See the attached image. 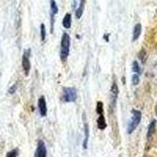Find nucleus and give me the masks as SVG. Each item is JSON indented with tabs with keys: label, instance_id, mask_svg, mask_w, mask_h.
I'll list each match as a JSON object with an SVG mask.
<instances>
[{
	"label": "nucleus",
	"instance_id": "1",
	"mask_svg": "<svg viewBox=\"0 0 157 157\" xmlns=\"http://www.w3.org/2000/svg\"><path fill=\"white\" fill-rule=\"evenodd\" d=\"M71 39L68 33L64 32L62 35L61 41V51H60V57L63 61H64L68 58L70 52V44Z\"/></svg>",
	"mask_w": 157,
	"mask_h": 157
},
{
	"label": "nucleus",
	"instance_id": "2",
	"mask_svg": "<svg viewBox=\"0 0 157 157\" xmlns=\"http://www.w3.org/2000/svg\"><path fill=\"white\" fill-rule=\"evenodd\" d=\"M132 116H131V120L129 122L128 126H127V133L128 134H132L134 131L137 127L139 125L140 122L141 120V113L139 110H136V109H133L132 112Z\"/></svg>",
	"mask_w": 157,
	"mask_h": 157
},
{
	"label": "nucleus",
	"instance_id": "3",
	"mask_svg": "<svg viewBox=\"0 0 157 157\" xmlns=\"http://www.w3.org/2000/svg\"><path fill=\"white\" fill-rule=\"evenodd\" d=\"M77 99V91L74 87H64L61 96V101L63 102H75Z\"/></svg>",
	"mask_w": 157,
	"mask_h": 157
},
{
	"label": "nucleus",
	"instance_id": "4",
	"mask_svg": "<svg viewBox=\"0 0 157 157\" xmlns=\"http://www.w3.org/2000/svg\"><path fill=\"white\" fill-rule=\"evenodd\" d=\"M31 54V49H27L24 51L23 57H22V68H23L25 74L26 76H28L29 74V71L31 69V63L29 61V57Z\"/></svg>",
	"mask_w": 157,
	"mask_h": 157
},
{
	"label": "nucleus",
	"instance_id": "5",
	"mask_svg": "<svg viewBox=\"0 0 157 157\" xmlns=\"http://www.w3.org/2000/svg\"><path fill=\"white\" fill-rule=\"evenodd\" d=\"M35 157H47V147L45 145V142L43 140H39L38 141L37 148H36Z\"/></svg>",
	"mask_w": 157,
	"mask_h": 157
},
{
	"label": "nucleus",
	"instance_id": "6",
	"mask_svg": "<svg viewBox=\"0 0 157 157\" xmlns=\"http://www.w3.org/2000/svg\"><path fill=\"white\" fill-rule=\"evenodd\" d=\"M38 108H39V112L40 116L44 117L47 114V101L45 99L44 96H41L38 100Z\"/></svg>",
	"mask_w": 157,
	"mask_h": 157
},
{
	"label": "nucleus",
	"instance_id": "7",
	"mask_svg": "<svg viewBox=\"0 0 157 157\" xmlns=\"http://www.w3.org/2000/svg\"><path fill=\"white\" fill-rule=\"evenodd\" d=\"M111 97H112V104L115 106L116 100H117L118 94H119V87L116 81H113L112 87H111Z\"/></svg>",
	"mask_w": 157,
	"mask_h": 157
},
{
	"label": "nucleus",
	"instance_id": "8",
	"mask_svg": "<svg viewBox=\"0 0 157 157\" xmlns=\"http://www.w3.org/2000/svg\"><path fill=\"white\" fill-rule=\"evenodd\" d=\"M90 137V129L89 126L86 123H84V139L82 142V147L84 149H86L88 146V141Z\"/></svg>",
	"mask_w": 157,
	"mask_h": 157
},
{
	"label": "nucleus",
	"instance_id": "9",
	"mask_svg": "<svg viewBox=\"0 0 157 157\" xmlns=\"http://www.w3.org/2000/svg\"><path fill=\"white\" fill-rule=\"evenodd\" d=\"M97 125H98V128L101 130H104L107 127V123H106L105 118L104 115H101L98 116V120H97Z\"/></svg>",
	"mask_w": 157,
	"mask_h": 157
},
{
	"label": "nucleus",
	"instance_id": "10",
	"mask_svg": "<svg viewBox=\"0 0 157 157\" xmlns=\"http://www.w3.org/2000/svg\"><path fill=\"white\" fill-rule=\"evenodd\" d=\"M141 30H142V28H141V25L140 23L137 24L134 26V30H133V41H136L137 39H138L141 34Z\"/></svg>",
	"mask_w": 157,
	"mask_h": 157
},
{
	"label": "nucleus",
	"instance_id": "11",
	"mask_svg": "<svg viewBox=\"0 0 157 157\" xmlns=\"http://www.w3.org/2000/svg\"><path fill=\"white\" fill-rule=\"evenodd\" d=\"M85 4H86V1H84V0L80 1V3H79L78 7L75 10V17L78 19H79L82 16V14H83L84 10H85Z\"/></svg>",
	"mask_w": 157,
	"mask_h": 157
},
{
	"label": "nucleus",
	"instance_id": "12",
	"mask_svg": "<svg viewBox=\"0 0 157 157\" xmlns=\"http://www.w3.org/2000/svg\"><path fill=\"white\" fill-rule=\"evenodd\" d=\"M62 25L64 29H70L71 26V15L70 13H66L62 21Z\"/></svg>",
	"mask_w": 157,
	"mask_h": 157
},
{
	"label": "nucleus",
	"instance_id": "13",
	"mask_svg": "<svg viewBox=\"0 0 157 157\" xmlns=\"http://www.w3.org/2000/svg\"><path fill=\"white\" fill-rule=\"evenodd\" d=\"M155 126H156V121L154 120L150 123L149 126L148 127V132H147V138L148 139H149L150 137H152L154 133H155Z\"/></svg>",
	"mask_w": 157,
	"mask_h": 157
},
{
	"label": "nucleus",
	"instance_id": "14",
	"mask_svg": "<svg viewBox=\"0 0 157 157\" xmlns=\"http://www.w3.org/2000/svg\"><path fill=\"white\" fill-rule=\"evenodd\" d=\"M50 10H51V14L54 16L58 13V7H57L56 2L54 0L50 1Z\"/></svg>",
	"mask_w": 157,
	"mask_h": 157
},
{
	"label": "nucleus",
	"instance_id": "15",
	"mask_svg": "<svg viewBox=\"0 0 157 157\" xmlns=\"http://www.w3.org/2000/svg\"><path fill=\"white\" fill-rule=\"evenodd\" d=\"M40 37H41V41H45L47 37V29L44 24L40 25Z\"/></svg>",
	"mask_w": 157,
	"mask_h": 157
},
{
	"label": "nucleus",
	"instance_id": "16",
	"mask_svg": "<svg viewBox=\"0 0 157 157\" xmlns=\"http://www.w3.org/2000/svg\"><path fill=\"white\" fill-rule=\"evenodd\" d=\"M96 113H98L99 116L103 115L104 113V105L102 101H98L97 102L96 106Z\"/></svg>",
	"mask_w": 157,
	"mask_h": 157
},
{
	"label": "nucleus",
	"instance_id": "17",
	"mask_svg": "<svg viewBox=\"0 0 157 157\" xmlns=\"http://www.w3.org/2000/svg\"><path fill=\"white\" fill-rule=\"evenodd\" d=\"M138 57H139V59L141 61V62H145L147 59V53L145 49H141V51L139 52V54H138Z\"/></svg>",
	"mask_w": 157,
	"mask_h": 157
},
{
	"label": "nucleus",
	"instance_id": "18",
	"mask_svg": "<svg viewBox=\"0 0 157 157\" xmlns=\"http://www.w3.org/2000/svg\"><path fill=\"white\" fill-rule=\"evenodd\" d=\"M132 70L136 74H141V68L139 66V64L137 61H134L132 64Z\"/></svg>",
	"mask_w": 157,
	"mask_h": 157
},
{
	"label": "nucleus",
	"instance_id": "19",
	"mask_svg": "<svg viewBox=\"0 0 157 157\" xmlns=\"http://www.w3.org/2000/svg\"><path fill=\"white\" fill-rule=\"evenodd\" d=\"M131 80H132L133 85H134V86L137 85V84L139 83V82H140L139 75H137V74H134V75H132V78H131Z\"/></svg>",
	"mask_w": 157,
	"mask_h": 157
},
{
	"label": "nucleus",
	"instance_id": "20",
	"mask_svg": "<svg viewBox=\"0 0 157 157\" xmlns=\"http://www.w3.org/2000/svg\"><path fill=\"white\" fill-rule=\"evenodd\" d=\"M17 155L18 149H17V148L11 150L10 152H7V154H6V157H17Z\"/></svg>",
	"mask_w": 157,
	"mask_h": 157
},
{
	"label": "nucleus",
	"instance_id": "21",
	"mask_svg": "<svg viewBox=\"0 0 157 157\" xmlns=\"http://www.w3.org/2000/svg\"><path fill=\"white\" fill-rule=\"evenodd\" d=\"M17 84H13V86H11L10 87V89L8 90V93L10 94H13L17 91Z\"/></svg>",
	"mask_w": 157,
	"mask_h": 157
},
{
	"label": "nucleus",
	"instance_id": "22",
	"mask_svg": "<svg viewBox=\"0 0 157 157\" xmlns=\"http://www.w3.org/2000/svg\"><path fill=\"white\" fill-rule=\"evenodd\" d=\"M109 36H110V34H105L104 35L103 38H104V39H105L106 42H109Z\"/></svg>",
	"mask_w": 157,
	"mask_h": 157
}]
</instances>
